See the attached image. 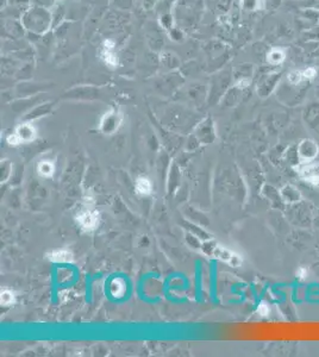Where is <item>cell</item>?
Wrapping results in <instances>:
<instances>
[{"instance_id":"1","label":"cell","mask_w":319,"mask_h":357,"mask_svg":"<svg viewBox=\"0 0 319 357\" xmlns=\"http://www.w3.org/2000/svg\"><path fill=\"white\" fill-rule=\"evenodd\" d=\"M211 255L215 256L216 259L221 260V261H224L231 265L232 267H238L242 265V259L241 256H238L237 253H235L234 251H230L227 248H223V246L216 245L214 249H212Z\"/></svg>"},{"instance_id":"2","label":"cell","mask_w":319,"mask_h":357,"mask_svg":"<svg viewBox=\"0 0 319 357\" xmlns=\"http://www.w3.org/2000/svg\"><path fill=\"white\" fill-rule=\"evenodd\" d=\"M78 222L85 230H94L98 225V213L91 210H85L78 216Z\"/></svg>"},{"instance_id":"3","label":"cell","mask_w":319,"mask_h":357,"mask_svg":"<svg viewBox=\"0 0 319 357\" xmlns=\"http://www.w3.org/2000/svg\"><path fill=\"white\" fill-rule=\"evenodd\" d=\"M101 56L106 65L111 67H116L118 65V58L115 52L114 41H110V39H108V41L104 42V44H102V50H101Z\"/></svg>"},{"instance_id":"4","label":"cell","mask_w":319,"mask_h":357,"mask_svg":"<svg viewBox=\"0 0 319 357\" xmlns=\"http://www.w3.org/2000/svg\"><path fill=\"white\" fill-rule=\"evenodd\" d=\"M16 135L19 138L21 143H28L34 141L36 137V130L31 124H22L16 130Z\"/></svg>"},{"instance_id":"5","label":"cell","mask_w":319,"mask_h":357,"mask_svg":"<svg viewBox=\"0 0 319 357\" xmlns=\"http://www.w3.org/2000/svg\"><path fill=\"white\" fill-rule=\"evenodd\" d=\"M265 59H267V62L271 66H280L286 60V52L281 48H272L267 53V58Z\"/></svg>"},{"instance_id":"6","label":"cell","mask_w":319,"mask_h":357,"mask_svg":"<svg viewBox=\"0 0 319 357\" xmlns=\"http://www.w3.org/2000/svg\"><path fill=\"white\" fill-rule=\"evenodd\" d=\"M48 258L52 262H71L72 253L67 250H56L49 253Z\"/></svg>"},{"instance_id":"7","label":"cell","mask_w":319,"mask_h":357,"mask_svg":"<svg viewBox=\"0 0 319 357\" xmlns=\"http://www.w3.org/2000/svg\"><path fill=\"white\" fill-rule=\"evenodd\" d=\"M136 192L141 195H149L151 193V183L148 179L139 178L136 181Z\"/></svg>"},{"instance_id":"8","label":"cell","mask_w":319,"mask_h":357,"mask_svg":"<svg viewBox=\"0 0 319 357\" xmlns=\"http://www.w3.org/2000/svg\"><path fill=\"white\" fill-rule=\"evenodd\" d=\"M55 167L50 161H42L38 165V173L39 175L44 176V178H50L54 174Z\"/></svg>"},{"instance_id":"9","label":"cell","mask_w":319,"mask_h":357,"mask_svg":"<svg viewBox=\"0 0 319 357\" xmlns=\"http://www.w3.org/2000/svg\"><path fill=\"white\" fill-rule=\"evenodd\" d=\"M305 81H307V80H305L304 75H302V71L294 69V71H291L287 74V82L291 83V85H301Z\"/></svg>"},{"instance_id":"10","label":"cell","mask_w":319,"mask_h":357,"mask_svg":"<svg viewBox=\"0 0 319 357\" xmlns=\"http://www.w3.org/2000/svg\"><path fill=\"white\" fill-rule=\"evenodd\" d=\"M125 292V283L121 279H115L111 283V293L114 296H122Z\"/></svg>"},{"instance_id":"11","label":"cell","mask_w":319,"mask_h":357,"mask_svg":"<svg viewBox=\"0 0 319 357\" xmlns=\"http://www.w3.org/2000/svg\"><path fill=\"white\" fill-rule=\"evenodd\" d=\"M242 5L244 9L254 11L261 6V0H242Z\"/></svg>"},{"instance_id":"12","label":"cell","mask_w":319,"mask_h":357,"mask_svg":"<svg viewBox=\"0 0 319 357\" xmlns=\"http://www.w3.org/2000/svg\"><path fill=\"white\" fill-rule=\"evenodd\" d=\"M302 75H304L305 80L311 81V80H313L315 76H317V69H315L314 67H307L306 69L302 71Z\"/></svg>"},{"instance_id":"13","label":"cell","mask_w":319,"mask_h":357,"mask_svg":"<svg viewBox=\"0 0 319 357\" xmlns=\"http://www.w3.org/2000/svg\"><path fill=\"white\" fill-rule=\"evenodd\" d=\"M2 305H10L13 302V294L10 291L2 292Z\"/></svg>"},{"instance_id":"14","label":"cell","mask_w":319,"mask_h":357,"mask_svg":"<svg viewBox=\"0 0 319 357\" xmlns=\"http://www.w3.org/2000/svg\"><path fill=\"white\" fill-rule=\"evenodd\" d=\"M257 312L260 313L261 316H267L269 313V308L267 306V303L261 302L257 308Z\"/></svg>"},{"instance_id":"15","label":"cell","mask_w":319,"mask_h":357,"mask_svg":"<svg viewBox=\"0 0 319 357\" xmlns=\"http://www.w3.org/2000/svg\"><path fill=\"white\" fill-rule=\"evenodd\" d=\"M8 142H9L11 145H18V144H21V141H19V138L17 137V135H16V133H13V135L9 136V137H8Z\"/></svg>"},{"instance_id":"16","label":"cell","mask_w":319,"mask_h":357,"mask_svg":"<svg viewBox=\"0 0 319 357\" xmlns=\"http://www.w3.org/2000/svg\"><path fill=\"white\" fill-rule=\"evenodd\" d=\"M297 276L299 279H304L307 276V269L304 268V267H301V268H299L297 270Z\"/></svg>"}]
</instances>
